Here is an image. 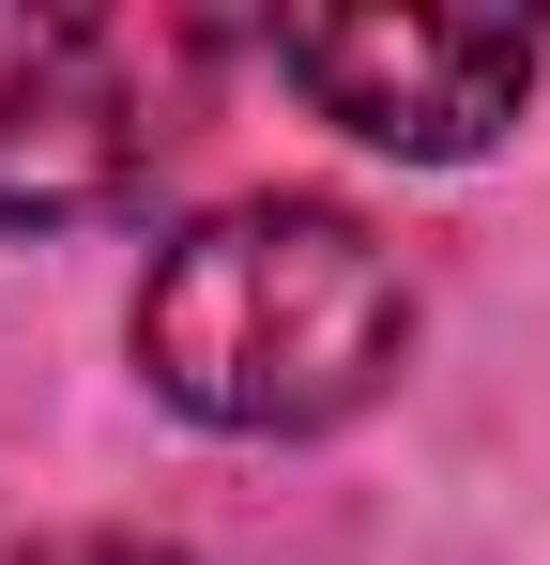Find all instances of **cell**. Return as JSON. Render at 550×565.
<instances>
[{"mask_svg":"<svg viewBox=\"0 0 550 565\" xmlns=\"http://www.w3.org/2000/svg\"><path fill=\"white\" fill-rule=\"evenodd\" d=\"M398 352H413V276L352 199H230V214L169 230L138 276L154 397L199 428H245V444L367 413Z\"/></svg>","mask_w":550,"mask_h":565,"instance_id":"1","label":"cell"},{"mask_svg":"<svg viewBox=\"0 0 550 565\" xmlns=\"http://www.w3.org/2000/svg\"><path fill=\"white\" fill-rule=\"evenodd\" d=\"M31 565H183V551H138V535H62V551H31Z\"/></svg>","mask_w":550,"mask_h":565,"instance_id":"4","label":"cell"},{"mask_svg":"<svg viewBox=\"0 0 550 565\" xmlns=\"http://www.w3.org/2000/svg\"><path fill=\"white\" fill-rule=\"evenodd\" d=\"M536 15H429V0H352V15H275V77L321 107L367 153H413V169H458L489 153L520 93H536Z\"/></svg>","mask_w":550,"mask_h":565,"instance_id":"3","label":"cell"},{"mask_svg":"<svg viewBox=\"0 0 550 565\" xmlns=\"http://www.w3.org/2000/svg\"><path fill=\"white\" fill-rule=\"evenodd\" d=\"M230 31L183 0H123V15H62L0 62V230H92L214 122Z\"/></svg>","mask_w":550,"mask_h":565,"instance_id":"2","label":"cell"}]
</instances>
